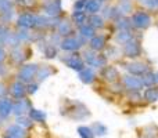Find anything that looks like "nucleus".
<instances>
[{"instance_id":"nucleus-1","label":"nucleus","mask_w":158,"mask_h":138,"mask_svg":"<svg viewBox=\"0 0 158 138\" xmlns=\"http://www.w3.org/2000/svg\"><path fill=\"white\" fill-rule=\"evenodd\" d=\"M135 21H136V24L139 25V26H147L148 24V17L146 15V14H136L135 15Z\"/></svg>"},{"instance_id":"nucleus-2","label":"nucleus","mask_w":158,"mask_h":138,"mask_svg":"<svg viewBox=\"0 0 158 138\" xmlns=\"http://www.w3.org/2000/svg\"><path fill=\"white\" fill-rule=\"evenodd\" d=\"M79 131H81V136L82 138H93V134H92V131L89 130V128H86V127H82V128H79Z\"/></svg>"},{"instance_id":"nucleus-3","label":"nucleus","mask_w":158,"mask_h":138,"mask_svg":"<svg viewBox=\"0 0 158 138\" xmlns=\"http://www.w3.org/2000/svg\"><path fill=\"white\" fill-rule=\"evenodd\" d=\"M87 10L90 11V13H94V11L98 10V3L96 2V0H92V2L87 4Z\"/></svg>"},{"instance_id":"nucleus-4","label":"nucleus","mask_w":158,"mask_h":138,"mask_svg":"<svg viewBox=\"0 0 158 138\" xmlns=\"http://www.w3.org/2000/svg\"><path fill=\"white\" fill-rule=\"evenodd\" d=\"M93 47H94V49H101V47H103V37L93 39Z\"/></svg>"}]
</instances>
